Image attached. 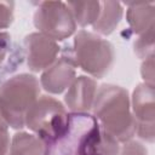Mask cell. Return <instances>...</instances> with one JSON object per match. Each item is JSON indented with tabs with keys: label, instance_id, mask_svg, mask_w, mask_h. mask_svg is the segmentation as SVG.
Returning <instances> with one entry per match:
<instances>
[{
	"label": "cell",
	"instance_id": "obj_1",
	"mask_svg": "<svg viewBox=\"0 0 155 155\" xmlns=\"http://www.w3.org/2000/svg\"><path fill=\"white\" fill-rule=\"evenodd\" d=\"M119 142L88 113L69 114L65 133L50 145L47 155H119Z\"/></svg>",
	"mask_w": 155,
	"mask_h": 155
},
{
	"label": "cell",
	"instance_id": "obj_2",
	"mask_svg": "<svg viewBox=\"0 0 155 155\" xmlns=\"http://www.w3.org/2000/svg\"><path fill=\"white\" fill-rule=\"evenodd\" d=\"M92 111L99 126L119 143H126L134 136V120L127 90L111 84L102 85L97 88Z\"/></svg>",
	"mask_w": 155,
	"mask_h": 155
},
{
	"label": "cell",
	"instance_id": "obj_3",
	"mask_svg": "<svg viewBox=\"0 0 155 155\" xmlns=\"http://www.w3.org/2000/svg\"><path fill=\"white\" fill-rule=\"evenodd\" d=\"M40 94V82L31 74L15 75L0 85V115L15 130L23 128L25 115Z\"/></svg>",
	"mask_w": 155,
	"mask_h": 155
},
{
	"label": "cell",
	"instance_id": "obj_4",
	"mask_svg": "<svg viewBox=\"0 0 155 155\" xmlns=\"http://www.w3.org/2000/svg\"><path fill=\"white\" fill-rule=\"evenodd\" d=\"M69 114L65 107L51 96H41L30 107L24 125L48 145L57 142L67 131Z\"/></svg>",
	"mask_w": 155,
	"mask_h": 155
},
{
	"label": "cell",
	"instance_id": "obj_5",
	"mask_svg": "<svg viewBox=\"0 0 155 155\" xmlns=\"http://www.w3.org/2000/svg\"><path fill=\"white\" fill-rule=\"evenodd\" d=\"M73 53L76 64L97 79L107 75L115 61V50L111 42L86 30L76 33Z\"/></svg>",
	"mask_w": 155,
	"mask_h": 155
},
{
	"label": "cell",
	"instance_id": "obj_6",
	"mask_svg": "<svg viewBox=\"0 0 155 155\" xmlns=\"http://www.w3.org/2000/svg\"><path fill=\"white\" fill-rule=\"evenodd\" d=\"M34 25L40 34L61 41L71 36L76 30V22L68 7L62 1H42L34 13Z\"/></svg>",
	"mask_w": 155,
	"mask_h": 155
},
{
	"label": "cell",
	"instance_id": "obj_7",
	"mask_svg": "<svg viewBox=\"0 0 155 155\" xmlns=\"http://www.w3.org/2000/svg\"><path fill=\"white\" fill-rule=\"evenodd\" d=\"M131 111L134 120V134L140 139L153 143L155 138V99L154 85L139 84L132 94Z\"/></svg>",
	"mask_w": 155,
	"mask_h": 155
},
{
	"label": "cell",
	"instance_id": "obj_8",
	"mask_svg": "<svg viewBox=\"0 0 155 155\" xmlns=\"http://www.w3.org/2000/svg\"><path fill=\"white\" fill-rule=\"evenodd\" d=\"M76 62L74 53L65 50L52 65L42 71L40 78V86L45 91L53 94H59L69 88L76 75Z\"/></svg>",
	"mask_w": 155,
	"mask_h": 155
},
{
	"label": "cell",
	"instance_id": "obj_9",
	"mask_svg": "<svg viewBox=\"0 0 155 155\" xmlns=\"http://www.w3.org/2000/svg\"><path fill=\"white\" fill-rule=\"evenodd\" d=\"M24 54L28 68L34 71H44L57 59L59 46L57 41L40 34L31 33L24 38Z\"/></svg>",
	"mask_w": 155,
	"mask_h": 155
},
{
	"label": "cell",
	"instance_id": "obj_10",
	"mask_svg": "<svg viewBox=\"0 0 155 155\" xmlns=\"http://www.w3.org/2000/svg\"><path fill=\"white\" fill-rule=\"evenodd\" d=\"M97 92V82L88 76H78L69 86L64 103L71 113H88Z\"/></svg>",
	"mask_w": 155,
	"mask_h": 155
},
{
	"label": "cell",
	"instance_id": "obj_11",
	"mask_svg": "<svg viewBox=\"0 0 155 155\" xmlns=\"http://www.w3.org/2000/svg\"><path fill=\"white\" fill-rule=\"evenodd\" d=\"M155 6L153 2H132L127 8V22L132 31L137 35L143 34L154 27Z\"/></svg>",
	"mask_w": 155,
	"mask_h": 155
},
{
	"label": "cell",
	"instance_id": "obj_12",
	"mask_svg": "<svg viewBox=\"0 0 155 155\" xmlns=\"http://www.w3.org/2000/svg\"><path fill=\"white\" fill-rule=\"evenodd\" d=\"M50 145L39 136L28 132L13 134L10 144L11 155H47Z\"/></svg>",
	"mask_w": 155,
	"mask_h": 155
},
{
	"label": "cell",
	"instance_id": "obj_13",
	"mask_svg": "<svg viewBox=\"0 0 155 155\" xmlns=\"http://www.w3.org/2000/svg\"><path fill=\"white\" fill-rule=\"evenodd\" d=\"M124 15V8L120 2L103 1L101 2V12L97 21L92 24L94 31L101 35L111 34L119 25Z\"/></svg>",
	"mask_w": 155,
	"mask_h": 155
},
{
	"label": "cell",
	"instance_id": "obj_14",
	"mask_svg": "<svg viewBox=\"0 0 155 155\" xmlns=\"http://www.w3.org/2000/svg\"><path fill=\"white\" fill-rule=\"evenodd\" d=\"M67 5L80 27L93 24L101 12V1H69Z\"/></svg>",
	"mask_w": 155,
	"mask_h": 155
},
{
	"label": "cell",
	"instance_id": "obj_15",
	"mask_svg": "<svg viewBox=\"0 0 155 155\" xmlns=\"http://www.w3.org/2000/svg\"><path fill=\"white\" fill-rule=\"evenodd\" d=\"M134 53L138 58L147 59L148 57L153 56L154 52V27L144 31L139 35V38L134 41Z\"/></svg>",
	"mask_w": 155,
	"mask_h": 155
},
{
	"label": "cell",
	"instance_id": "obj_16",
	"mask_svg": "<svg viewBox=\"0 0 155 155\" xmlns=\"http://www.w3.org/2000/svg\"><path fill=\"white\" fill-rule=\"evenodd\" d=\"M13 8L12 1H0V29L8 28L13 22Z\"/></svg>",
	"mask_w": 155,
	"mask_h": 155
},
{
	"label": "cell",
	"instance_id": "obj_17",
	"mask_svg": "<svg viewBox=\"0 0 155 155\" xmlns=\"http://www.w3.org/2000/svg\"><path fill=\"white\" fill-rule=\"evenodd\" d=\"M119 155H148V150L140 142L128 140L124 143L122 148H120Z\"/></svg>",
	"mask_w": 155,
	"mask_h": 155
},
{
	"label": "cell",
	"instance_id": "obj_18",
	"mask_svg": "<svg viewBox=\"0 0 155 155\" xmlns=\"http://www.w3.org/2000/svg\"><path fill=\"white\" fill-rule=\"evenodd\" d=\"M10 144L11 140L8 134V125L0 115V155H7L10 151Z\"/></svg>",
	"mask_w": 155,
	"mask_h": 155
},
{
	"label": "cell",
	"instance_id": "obj_19",
	"mask_svg": "<svg viewBox=\"0 0 155 155\" xmlns=\"http://www.w3.org/2000/svg\"><path fill=\"white\" fill-rule=\"evenodd\" d=\"M140 74L145 84L154 85V54L144 59L140 68Z\"/></svg>",
	"mask_w": 155,
	"mask_h": 155
},
{
	"label": "cell",
	"instance_id": "obj_20",
	"mask_svg": "<svg viewBox=\"0 0 155 155\" xmlns=\"http://www.w3.org/2000/svg\"><path fill=\"white\" fill-rule=\"evenodd\" d=\"M11 47H12L11 35L6 31H1L0 33V65H2L6 58L8 57L11 52Z\"/></svg>",
	"mask_w": 155,
	"mask_h": 155
}]
</instances>
